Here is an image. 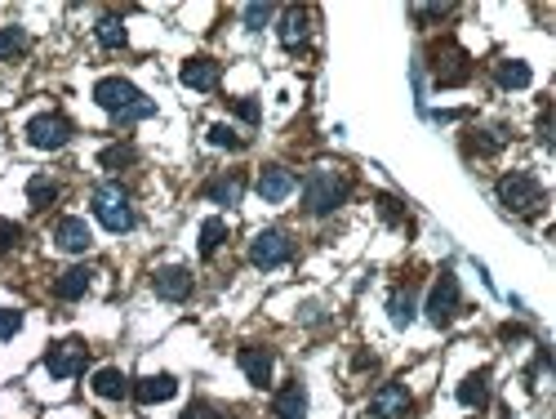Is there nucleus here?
I'll use <instances>...</instances> for the list:
<instances>
[{"label":"nucleus","instance_id":"obj_1","mask_svg":"<svg viewBox=\"0 0 556 419\" xmlns=\"http://www.w3.org/2000/svg\"><path fill=\"white\" fill-rule=\"evenodd\" d=\"M347 192H352L347 174H338V170H330V165H321V170H312L308 183H303V210L317 214V219H326V214H334V210L347 201Z\"/></svg>","mask_w":556,"mask_h":419},{"label":"nucleus","instance_id":"obj_2","mask_svg":"<svg viewBox=\"0 0 556 419\" xmlns=\"http://www.w3.org/2000/svg\"><path fill=\"white\" fill-rule=\"evenodd\" d=\"M499 201H503L512 214H534V210H543L548 192H543V183H539L530 170H512V174L499 179Z\"/></svg>","mask_w":556,"mask_h":419},{"label":"nucleus","instance_id":"obj_3","mask_svg":"<svg viewBox=\"0 0 556 419\" xmlns=\"http://www.w3.org/2000/svg\"><path fill=\"white\" fill-rule=\"evenodd\" d=\"M94 219L108 232H129L134 228V205H129V192L120 183H99L94 188Z\"/></svg>","mask_w":556,"mask_h":419},{"label":"nucleus","instance_id":"obj_4","mask_svg":"<svg viewBox=\"0 0 556 419\" xmlns=\"http://www.w3.org/2000/svg\"><path fill=\"white\" fill-rule=\"evenodd\" d=\"M472 76V58L454 45V40H441V45H432V81L449 90V85H463Z\"/></svg>","mask_w":556,"mask_h":419},{"label":"nucleus","instance_id":"obj_5","mask_svg":"<svg viewBox=\"0 0 556 419\" xmlns=\"http://www.w3.org/2000/svg\"><path fill=\"white\" fill-rule=\"evenodd\" d=\"M290 255H294V241H290L285 228H267L249 241V264L254 268H281V264H290Z\"/></svg>","mask_w":556,"mask_h":419},{"label":"nucleus","instance_id":"obj_6","mask_svg":"<svg viewBox=\"0 0 556 419\" xmlns=\"http://www.w3.org/2000/svg\"><path fill=\"white\" fill-rule=\"evenodd\" d=\"M27 143L40 147V152H58V147L72 143V121L58 117V112H40V117L27 121Z\"/></svg>","mask_w":556,"mask_h":419},{"label":"nucleus","instance_id":"obj_7","mask_svg":"<svg viewBox=\"0 0 556 419\" xmlns=\"http://www.w3.org/2000/svg\"><path fill=\"white\" fill-rule=\"evenodd\" d=\"M85 366H90L85 339H63V344H54V348L45 353V371H49L54 380H72V375H81Z\"/></svg>","mask_w":556,"mask_h":419},{"label":"nucleus","instance_id":"obj_8","mask_svg":"<svg viewBox=\"0 0 556 419\" xmlns=\"http://www.w3.org/2000/svg\"><path fill=\"white\" fill-rule=\"evenodd\" d=\"M454 312H458V277L454 273H441L437 285H432V294H428V321L445 330L449 321H454Z\"/></svg>","mask_w":556,"mask_h":419},{"label":"nucleus","instance_id":"obj_9","mask_svg":"<svg viewBox=\"0 0 556 419\" xmlns=\"http://www.w3.org/2000/svg\"><path fill=\"white\" fill-rule=\"evenodd\" d=\"M138 99H143V94H138L125 76H103V81L94 85V103H99V108H108L111 117H120V112H125V108H134Z\"/></svg>","mask_w":556,"mask_h":419},{"label":"nucleus","instance_id":"obj_10","mask_svg":"<svg viewBox=\"0 0 556 419\" xmlns=\"http://www.w3.org/2000/svg\"><path fill=\"white\" fill-rule=\"evenodd\" d=\"M54 246H58V250H67V255H85V250L94 246L90 223H85V219H76V214L58 219V223H54Z\"/></svg>","mask_w":556,"mask_h":419},{"label":"nucleus","instance_id":"obj_11","mask_svg":"<svg viewBox=\"0 0 556 419\" xmlns=\"http://www.w3.org/2000/svg\"><path fill=\"white\" fill-rule=\"evenodd\" d=\"M410 411V388L396 380V384H383L378 393H374V402H369V415L374 419H401Z\"/></svg>","mask_w":556,"mask_h":419},{"label":"nucleus","instance_id":"obj_12","mask_svg":"<svg viewBox=\"0 0 556 419\" xmlns=\"http://www.w3.org/2000/svg\"><path fill=\"white\" fill-rule=\"evenodd\" d=\"M240 371H245V380L254 384V388H267L272 384V366H276V357H272V348H240Z\"/></svg>","mask_w":556,"mask_h":419},{"label":"nucleus","instance_id":"obj_13","mask_svg":"<svg viewBox=\"0 0 556 419\" xmlns=\"http://www.w3.org/2000/svg\"><path fill=\"white\" fill-rule=\"evenodd\" d=\"M152 285H156V294H161V299H169V303H183V299L192 294V273L174 264V268H161V273L152 277Z\"/></svg>","mask_w":556,"mask_h":419},{"label":"nucleus","instance_id":"obj_14","mask_svg":"<svg viewBox=\"0 0 556 419\" xmlns=\"http://www.w3.org/2000/svg\"><path fill=\"white\" fill-rule=\"evenodd\" d=\"M178 76H183V85H187V90H201V94H205V90H214V85H219L222 67L214 63V58H187Z\"/></svg>","mask_w":556,"mask_h":419},{"label":"nucleus","instance_id":"obj_15","mask_svg":"<svg viewBox=\"0 0 556 419\" xmlns=\"http://www.w3.org/2000/svg\"><path fill=\"white\" fill-rule=\"evenodd\" d=\"M272 411L276 419H308V384H285L276 397H272Z\"/></svg>","mask_w":556,"mask_h":419},{"label":"nucleus","instance_id":"obj_16","mask_svg":"<svg viewBox=\"0 0 556 419\" xmlns=\"http://www.w3.org/2000/svg\"><path fill=\"white\" fill-rule=\"evenodd\" d=\"M308 31H312V13L299 9V4H290V9L281 13V45H285V49H299V45L308 40Z\"/></svg>","mask_w":556,"mask_h":419},{"label":"nucleus","instance_id":"obj_17","mask_svg":"<svg viewBox=\"0 0 556 419\" xmlns=\"http://www.w3.org/2000/svg\"><path fill=\"white\" fill-rule=\"evenodd\" d=\"M290 192H294V174H290L285 165H267V170L258 174V196H263V201L276 205V201H285Z\"/></svg>","mask_w":556,"mask_h":419},{"label":"nucleus","instance_id":"obj_18","mask_svg":"<svg viewBox=\"0 0 556 419\" xmlns=\"http://www.w3.org/2000/svg\"><path fill=\"white\" fill-rule=\"evenodd\" d=\"M174 393H178V380H174V375H147V380H138V384H134V397H138L143 406L169 402Z\"/></svg>","mask_w":556,"mask_h":419},{"label":"nucleus","instance_id":"obj_19","mask_svg":"<svg viewBox=\"0 0 556 419\" xmlns=\"http://www.w3.org/2000/svg\"><path fill=\"white\" fill-rule=\"evenodd\" d=\"M90 281H94V268H67L63 277L54 281V294H58L63 303H72V299H81V294L90 290Z\"/></svg>","mask_w":556,"mask_h":419},{"label":"nucleus","instance_id":"obj_20","mask_svg":"<svg viewBox=\"0 0 556 419\" xmlns=\"http://www.w3.org/2000/svg\"><path fill=\"white\" fill-rule=\"evenodd\" d=\"M494 76H499V85L503 90H526L534 76H530V63H521V58H503V63H494Z\"/></svg>","mask_w":556,"mask_h":419},{"label":"nucleus","instance_id":"obj_21","mask_svg":"<svg viewBox=\"0 0 556 419\" xmlns=\"http://www.w3.org/2000/svg\"><path fill=\"white\" fill-rule=\"evenodd\" d=\"M94 393L108 397V402H120V397H129V380H125L116 366H103V371L94 375Z\"/></svg>","mask_w":556,"mask_h":419},{"label":"nucleus","instance_id":"obj_22","mask_svg":"<svg viewBox=\"0 0 556 419\" xmlns=\"http://www.w3.org/2000/svg\"><path fill=\"white\" fill-rule=\"evenodd\" d=\"M387 317H392L396 330H405V326L414 321V290H410V285L392 290V299H387Z\"/></svg>","mask_w":556,"mask_h":419},{"label":"nucleus","instance_id":"obj_23","mask_svg":"<svg viewBox=\"0 0 556 419\" xmlns=\"http://www.w3.org/2000/svg\"><path fill=\"white\" fill-rule=\"evenodd\" d=\"M240 192H245V179H240V174H227V179L205 183V196H210L214 205H236V201H240Z\"/></svg>","mask_w":556,"mask_h":419},{"label":"nucleus","instance_id":"obj_24","mask_svg":"<svg viewBox=\"0 0 556 419\" xmlns=\"http://www.w3.org/2000/svg\"><path fill=\"white\" fill-rule=\"evenodd\" d=\"M94 36H99L103 49H125V45H129V31H125V22H120L116 13H103V18H99Z\"/></svg>","mask_w":556,"mask_h":419},{"label":"nucleus","instance_id":"obj_25","mask_svg":"<svg viewBox=\"0 0 556 419\" xmlns=\"http://www.w3.org/2000/svg\"><path fill=\"white\" fill-rule=\"evenodd\" d=\"M458 402H463V406H485V402H490V380H485V375H467V380L458 384Z\"/></svg>","mask_w":556,"mask_h":419},{"label":"nucleus","instance_id":"obj_26","mask_svg":"<svg viewBox=\"0 0 556 419\" xmlns=\"http://www.w3.org/2000/svg\"><path fill=\"white\" fill-rule=\"evenodd\" d=\"M54 196H58V183H54L49 174H31V183H27V201H31L36 210H45Z\"/></svg>","mask_w":556,"mask_h":419},{"label":"nucleus","instance_id":"obj_27","mask_svg":"<svg viewBox=\"0 0 556 419\" xmlns=\"http://www.w3.org/2000/svg\"><path fill=\"white\" fill-rule=\"evenodd\" d=\"M134 161H138L134 143H111V147H103V156H99L103 170H125V165H134Z\"/></svg>","mask_w":556,"mask_h":419},{"label":"nucleus","instance_id":"obj_28","mask_svg":"<svg viewBox=\"0 0 556 419\" xmlns=\"http://www.w3.org/2000/svg\"><path fill=\"white\" fill-rule=\"evenodd\" d=\"M222 237H227V223H222V219H205V223H201V241H196V246H201L205 259L222 246Z\"/></svg>","mask_w":556,"mask_h":419},{"label":"nucleus","instance_id":"obj_29","mask_svg":"<svg viewBox=\"0 0 556 419\" xmlns=\"http://www.w3.org/2000/svg\"><path fill=\"white\" fill-rule=\"evenodd\" d=\"M31 40H27V31L22 27H0V63L4 58H13V54H22Z\"/></svg>","mask_w":556,"mask_h":419},{"label":"nucleus","instance_id":"obj_30","mask_svg":"<svg viewBox=\"0 0 556 419\" xmlns=\"http://www.w3.org/2000/svg\"><path fill=\"white\" fill-rule=\"evenodd\" d=\"M147 117H156V103H152V99H138L134 108H125V112L116 117V126H134V121H147Z\"/></svg>","mask_w":556,"mask_h":419},{"label":"nucleus","instance_id":"obj_31","mask_svg":"<svg viewBox=\"0 0 556 419\" xmlns=\"http://www.w3.org/2000/svg\"><path fill=\"white\" fill-rule=\"evenodd\" d=\"M210 143H214V147H227V152H240V147H245V139H240L231 126H210Z\"/></svg>","mask_w":556,"mask_h":419},{"label":"nucleus","instance_id":"obj_32","mask_svg":"<svg viewBox=\"0 0 556 419\" xmlns=\"http://www.w3.org/2000/svg\"><path fill=\"white\" fill-rule=\"evenodd\" d=\"M240 18H245V27H249V31H263V27L272 22V4H245V13H240Z\"/></svg>","mask_w":556,"mask_h":419},{"label":"nucleus","instance_id":"obj_33","mask_svg":"<svg viewBox=\"0 0 556 419\" xmlns=\"http://www.w3.org/2000/svg\"><path fill=\"white\" fill-rule=\"evenodd\" d=\"M22 330V312L18 308H0V339H13Z\"/></svg>","mask_w":556,"mask_h":419},{"label":"nucleus","instance_id":"obj_34","mask_svg":"<svg viewBox=\"0 0 556 419\" xmlns=\"http://www.w3.org/2000/svg\"><path fill=\"white\" fill-rule=\"evenodd\" d=\"M231 112H236V117H240L245 126H258V117H263L254 99H231Z\"/></svg>","mask_w":556,"mask_h":419},{"label":"nucleus","instance_id":"obj_35","mask_svg":"<svg viewBox=\"0 0 556 419\" xmlns=\"http://www.w3.org/2000/svg\"><path fill=\"white\" fill-rule=\"evenodd\" d=\"M18 241H22V228H18L13 219H0V255H4V250H13Z\"/></svg>","mask_w":556,"mask_h":419},{"label":"nucleus","instance_id":"obj_36","mask_svg":"<svg viewBox=\"0 0 556 419\" xmlns=\"http://www.w3.org/2000/svg\"><path fill=\"white\" fill-rule=\"evenodd\" d=\"M183 419H227L219 411V406H210V402H192L187 411H183Z\"/></svg>","mask_w":556,"mask_h":419},{"label":"nucleus","instance_id":"obj_37","mask_svg":"<svg viewBox=\"0 0 556 419\" xmlns=\"http://www.w3.org/2000/svg\"><path fill=\"white\" fill-rule=\"evenodd\" d=\"M378 210H383V219H387V223H401V201H392V196H378Z\"/></svg>","mask_w":556,"mask_h":419}]
</instances>
